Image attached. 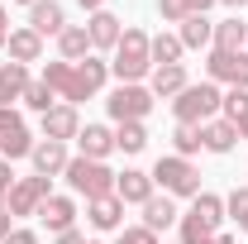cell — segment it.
Returning a JSON list of instances; mask_svg holds the SVG:
<instances>
[{
	"instance_id": "1",
	"label": "cell",
	"mask_w": 248,
	"mask_h": 244,
	"mask_svg": "<svg viewBox=\"0 0 248 244\" xmlns=\"http://www.w3.org/2000/svg\"><path fill=\"white\" fill-rule=\"evenodd\" d=\"M148 43H153V34L124 24L120 43H115V53H110V72L120 77V87H134V82H143V77L153 72V53H148Z\"/></svg>"
},
{
	"instance_id": "2",
	"label": "cell",
	"mask_w": 248,
	"mask_h": 244,
	"mask_svg": "<svg viewBox=\"0 0 248 244\" xmlns=\"http://www.w3.org/2000/svg\"><path fill=\"white\" fill-rule=\"evenodd\" d=\"M219 105H224V91H219L215 82H191L172 101V115H177V124H205V120L219 115Z\"/></svg>"
},
{
	"instance_id": "3",
	"label": "cell",
	"mask_w": 248,
	"mask_h": 244,
	"mask_svg": "<svg viewBox=\"0 0 248 244\" xmlns=\"http://www.w3.org/2000/svg\"><path fill=\"white\" fill-rule=\"evenodd\" d=\"M153 187H162L167 196H201V168L191 158H177V153H162L153 163Z\"/></svg>"
},
{
	"instance_id": "4",
	"label": "cell",
	"mask_w": 248,
	"mask_h": 244,
	"mask_svg": "<svg viewBox=\"0 0 248 244\" xmlns=\"http://www.w3.org/2000/svg\"><path fill=\"white\" fill-rule=\"evenodd\" d=\"M62 177H67V187H72L77 196H86V201L110 196V192H115V173H110L105 163H95V158H81V153L62 168Z\"/></svg>"
},
{
	"instance_id": "5",
	"label": "cell",
	"mask_w": 248,
	"mask_h": 244,
	"mask_svg": "<svg viewBox=\"0 0 248 244\" xmlns=\"http://www.w3.org/2000/svg\"><path fill=\"white\" fill-rule=\"evenodd\" d=\"M148 110H153V91H148L143 82H134V87H115V91L105 96V115H110L115 124L148 120Z\"/></svg>"
},
{
	"instance_id": "6",
	"label": "cell",
	"mask_w": 248,
	"mask_h": 244,
	"mask_svg": "<svg viewBox=\"0 0 248 244\" xmlns=\"http://www.w3.org/2000/svg\"><path fill=\"white\" fill-rule=\"evenodd\" d=\"M33 144H38V139L29 134L24 115H19L15 105H5V110H0V158H5V163H15V158H29Z\"/></svg>"
},
{
	"instance_id": "7",
	"label": "cell",
	"mask_w": 248,
	"mask_h": 244,
	"mask_svg": "<svg viewBox=\"0 0 248 244\" xmlns=\"http://www.w3.org/2000/svg\"><path fill=\"white\" fill-rule=\"evenodd\" d=\"M53 196V177H19V182L10 187V196H5V206H10V215L19 220V215H38V206Z\"/></svg>"
},
{
	"instance_id": "8",
	"label": "cell",
	"mask_w": 248,
	"mask_h": 244,
	"mask_svg": "<svg viewBox=\"0 0 248 244\" xmlns=\"http://www.w3.org/2000/svg\"><path fill=\"white\" fill-rule=\"evenodd\" d=\"M205 82H224V87H244L248 91V48L244 53H224V48H210L205 58Z\"/></svg>"
},
{
	"instance_id": "9",
	"label": "cell",
	"mask_w": 248,
	"mask_h": 244,
	"mask_svg": "<svg viewBox=\"0 0 248 244\" xmlns=\"http://www.w3.org/2000/svg\"><path fill=\"white\" fill-rule=\"evenodd\" d=\"M38 129H43V139H58V144H72L77 134H81V115H77V105H67L58 101L48 115H38Z\"/></svg>"
},
{
	"instance_id": "10",
	"label": "cell",
	"mask_w": 248,
	"mask_h": 244,
	"mask_svg": "<svg viewBox=\"0 0 248 244\" xmlns=\"http://www.w3.org/2000/svg\"><path fill=\"white\" fill-rule=\"evenodd\" d=\"M29 163H33L38 177H62V168L72 163V153H67V144H58V139H38L33 153H29Z\"/></svg>"
},
{
	"instance_id": "11",
	"label": "cell",
	"mask_w": 248,
	"mask_h": 244,
	"mask_svg": "<svg viewBox=\"0 0 248 244\" xmlns=\"http://www.w3.org/2000/svg\"><path fill=\"white\" fill-rule=\"evenodd\" d=\"M38 220H43V230L48 235H62V230H77V201L72 196H48L43 206H38Z\"/></svg>"
},
{
	"instance_id": "12",
	"label": "cell",
	"mask_w": 248,
	"mask_h": 244,
	"mask_svg": "<svg viewBox=\"0 0 248 244\" xmlns=\"http://www.w3.org/2000/svg\"><path fill=\"white\" fill-rule=\"evenodd\" d=\"M86 34H91V53H115V43H120V15H110V10H95L91 19H86Z\"/></svg>"
},
{
	"instance_id": "13",
	"label": "cell",
	"mask_w": 248,
	"mask_h": 244,
	"mask_svg": "<svg viewBox=\"0 0 248 244\" xmlns=\"http://www.w3.org/2000/svg\"><path fill=\"white\" fill-rule=\"evenodd\" d=\"M115 196H120L124 206H143L153 196V177L143 168H124V173H115Z\"/></svg>"
},
{
	"instance_id": "14",
	"label": "cell",
	"mask_w": 248,
	"mask_h": 244,
	"mask_svg": "<svg viewBox=\"0 0 248 244\" xmlns=\"http://www.w3.org/2000/svg\"><path fill=\"white\" fill-rule=\"evenodd\" d=\"M186 87H191V77H186L182 62H177V67H153V72H148V91H153V101H177Z\"/></svg>"
},
{
	"instance_id": "15",
	"label": "cell",
	"mask_w": 248,
	"mask_h": 244,
	"mask_svg": "<svg viewBox=\"0 0 248 244\" xmlns=\"http://www.w3.org/2000/svg\"><path fill=\"white\" fill-rule=\"evenodd\" d=\"M105 77H110V58H100V53L81 58L77 62V101H91V96L105 87Z\"/></svg>"
},
{
	"instance_id": "16",
	"label": "cell",
	"mask_w": 248,
	"mask_h": 244,
	"mask_svg": "<svg viewBox=\"0 0 248 244\" xmlns=\"http://www.w3.org/2000/svg\"><path fill=\"white\" fill-rule=\"evenodd\" d=\"M86 220H91V230H115L120 235L124 230V201L110 192V196H95V201H86Z\"/></svg>"
},
{
	"instance_id": "17",
	"label": "cell",
	"mask_w": 248,
	"mask_h": 244,
	"mask_svg": "<svg viewBox=\"0 0 248 244\" xmlns=\"http://www.w3.org/2000/svg\"><path fill=\"white\" fill-rule=\"evenodd\" d=\"M77 149H81V158L105 163V158L115 153V129H110V124H81V134H77Z\"/></svg>"
},
{
	"instance_id": "18",
	"label": "cell",
	"mask_w": 248,
	"mask_h": 244,
	"mask_svg": "<svg viewBox=\"0 0 248 244\" xmlns=\"http://www.w3.org/2000/svg\"><path fill=\"white\" fill-rule=\"evenodd\" d=\"M38 82H48L53 87V96L58 101H67V105H77V62H43V77Z\"/></svg>"
},
{
	"instance_id": "19",
	"label": "cell",
	"mask_w": 248,
	"mask_h": 244,
	"mask_svg": "<svg viewBox=\"0 0 248 244\" xmlns=\"http://www.w3.org/2000/svg\"><path fill=\"white\" fill-rule=\"evenodd\" d=\"M29 29L38 34V38H58L62 29H67V10H62L58 0H38V5H29Z\"/></svg>"
},
{
	"instance_id": "20",
	"label": "cell",
	"mask_w": 248,
	"mask_h": 244,
	"mask_svg": "<svg viewBox=\"0 0 248 244\" xmlns=\"http://www.w3.org/2000/svg\"><path fill=\"white\" fill-rule=\"evenodd\" d=\"M201 144H205L210 153H234V149H239V124L224 120V115L205 120V124H201Z\"/></svg>"
},
{
	"instance_id": "21",
	"label": "cell",
	"mask_w": 248,
	"mask_h": 244,
	"mask_svg": "<svg viewBox=\"0 0 248 244\" xmlns=\"http://www.w3.org/2000/svg\"><path fill=\"white\" fill-rule=\"evenodd\" d=\"M139 211H143V225H148V230H167V225H177V220H182V211H177V196H167V192H162V196H148V201H143V206H139Z\"/></svg>"
},
{
	"instance_id": "22",
	"label": "cell",
	"mask_w": 248,
	"mask_h": 244,
	"mask_svg": "<svg viewBox=\"0 0 248 244\" xmlns=\"http://www.w3.org/2000/svg\"><path fill=\"white\" fill-rule=\"evenodd\" d=\"M5 48H10V62H43V38L24 24V29H10V38H5Z\"/></svg>"
},
{
	"instance_id": "23",
	"label": "cell",
	"mask_w": 248,
	"mask_h": 244,
	"mask_svg": "<svg viewBox=\"0 0 248 244\" xmlns=\"http://www.w3.org/2000/svg\"><path fill=\"white\" fill-rule=\"evenodd\" d=\"M29 67L24 62H0V110L5 105H15L19 96H24V87H29Z\"/></svg>"
},
{
	"instance_id": "24",
	"label": "cell",
	"mask_w": 248,
	"mask_h": 244,
	"mask_svg": "<svg viewBox=\"0 0 248 244\" xmlns=\"http://www.w3.org/2000/svg\"><path fill=\"white\" fill-rule=\"evenodd\" d=\"M58 53H62V62L91 58V34H86V24H67V29L58 34Z\"/></svg>"
},
{
	"instance_id": "25",
	"label": "cell",
	"mask_w": 248,
	"mask_h": 244,
	"mask_svg": "<svg viewBox=\"0 0 248 244\" xmlns=\"http://www.w3.org/2000/svg\"><path fill=\"white\" fill-rule=\"evenodd\" d=\"M177 38H182V48H210L215 43V19L210 15H191V19H182Z\"/></svg>"
},
{
	"instance_id": "26",
	"label": "cell",
	"mask_w": 248,
	"mask_h": 244,
	"mask_svg": "<svg viewBox=\"0 0 248 244\" xmlns=\"http://www.w3.org/2000/svg\"><path fill=\"white\" fill-rule=\"evenodd\" d=\"M210 48H224V53H244L248 48V24L239 15H229V19H219L215 24V43Z\"/></svg>"
},
{
	"instance_id": "27",
	"label": "cell",
	"mask_w": 248,
	"mask_h": 244,
	"mask_svg": "<svg viewBox=\"0 0 248 244\" xmlns=\"http://www.w3.org/2000/svg\"><path fill=\"white\" fill-rule=\"evenodd\" d=\"M115 149H120V153H143V149H148V124H143V120L115 124Z\"/></svg>"
},
{
	"instance_id": "28",
	"label": "cell",
	"mask_w": 248,
	"mask_h": 244,
	"mask_svg": "<svg viewBox=\"0 0 248 244\" xmlns=\"http://www.w3.org/2000/svg\"><path fill=\"white\" fill-rule=\"evenodd\" d=\"M148 53H153V67H177L186 48H182V38H177V34H153Z\"/></svg>"
},
{
	"instance_id": "29",
	"label": "cell",
	"mask_w": 248,
	"mask_h": 244,
	"mask_svg": "<svg viewBox=\"0 0 248 244\" xmlns=\"http://www.w3.org/2000/svg\"><path fill=\"white\" fill-rule=\"evenodd\" d=\"M191 215H201L210 230H219V220H224V196H215V192H201V196H191Z\"/></svg>"
},
{
	"instance_id": "30",
	"label": "cell",
	"mask_w": 248,
	"mask_h": 244,
	"mask_svg": "<svg viewBox=\"0 0 248 244\" xmlns=\"http://www.w3.org/2000/svg\"><path fill=\"white\" fill-rule=\"evenodd\" d=\"M201 149H205V144H201V124H177V129H172V153H177V158H196Z\"/></svg>"
},
{
	"instance_id": "31",
	"label": "cell",
	"mask_w": 248,
	"mask_h": 244,
	"mask_svg": "<svg viewBox=\"0 0 248 244\" xmlns=\"http://www.w3.org/2000/svg\"><path fill=\"white\" fill-rule=\"evenodd\" d=\"M177 230H182V240H177V244H210V240H215V230H210L201 215H191V211L177 220Z\"/></svg>"
},
{
	"instance_id": "32",
	"label": "cell",
	"mask_w": 248,
	"mask_h": 244,
	"mask_svg": "<svg viewBox=\"0 0 248 244\" xmlns=\"http://www.w3.org/2000/svg\"><path fill=\"white\" fill-rule=\"evenodd\" d=\"M19 101H24L29 110H38V115H48V110L58 105V96H53V87H48V82H29V87H24V96H19Z\"/></svg>"
},
{
	"instance_id": "33",
	"label": "cell",
	"mask_w": 248,
	"mask_h": 244,
	"mask_svg": "<svg viewBox=\"0 0 248 244\" xmlns=\"http://www.w3.org/2000/svg\"><path fill=\"white\" fill-rule=\"evenodd\" d=\"M224 215H229V220L248 235V187H234V192L224 196Z\"/></svg>"
},
{
	"instance_id": "34",
	"label": "cell",
	"mask_w": 248,
	"mask_h": 244,
	"mask_svg": "<svg viewBox=\"0 0 248 244\" xmlns=\"http://www.w3.org/2000/svg\"><path fill=\"white\" fill-rule=\"evenodd\" d=\"M219 115H224V120H244V115H248V91H244V87H229V91H224Z\"/></svg>"
},
{
	"instance_id": "35",
	"label": "cell",
	"mask_w": 248,
	"mask_h": 244,
	"mask_svg": "<svg viewBox=\"0 0 248 244\" xmlns=\"http://www.w3.org/2000/svg\"><path fill=\"white\" fill-rule=\"evenodd\" d=\"M157 15H162L167 24H182V19H191V5H186V0H157Z\"/></svg>"
},
{
	"instance_id": "36",
	"label": "cell",
	"mask_w": 248,
	"mask_h": 244,
	"mask_svg": "<svg viewBox=\"0 0 248 244\" xmlns=\"http://www.w3.org/2000/svg\"><path fill=\"white\" fill-rule=\"evenodd\" d=\"M115 244H157V235L148 230V225H124Z\"/></svg>"
},
{
	"instance_id": "37",
	"label": "cell",
	"mask_w": 248,
	"mask_h": 244,
	"mask_svg": "<svg viewBox=\"0 0 248 244\" xmlns=\"http://www.w3.org/2000/svg\"><path fill=\"white\" fill-rule=\"evenodd\" d=\"M0 244H38V230H29V225H15V230H10Z\"/></svg>"
},
{
	"instance_id": "38",
	"label": "cell",
	"mask_w": 248,
	"mask_h": 244,
	"mask_svg": "<svg viewBox=\"0 0 248 244\" xmlns=\"http://www.w3.org/2000/svg\"><path fill=\"white\" fill-rule=\"evenodd\" d=\"M15 182H19V177H15V168H10V163L0 158V201L10 196V187H15Z\"/></svg>"
},
{
	"instance_id": "39",
	"label": "cell",
	"mask_w": 248,
	"mask_h": 244,
	"mask_svg": "<svg viewBox=\"0 0 248 244\" xmlns=\"http://www.w3.org/2000/svg\"><path fill=\"white\" fill-rule=\"evenodd\" d=\"M10 230H15V215H10V206H5V201H0V240H5Z\"/></svg>"
},
{
	"instance_id": "40",
	"label": "cell",
	"mask_w": 248,
	"mask_h": 244,
	"mask_svg": "<svg viewBox=\"0 0 248 244\" xmlns=\"http://www.w3.org/2000/svg\"><path fill=\"white\" fill-rule=\"evenodd\" d=\"M186 5H191V15H210L219 0H186Z\"/></svg>"
},
{
	"instance_id": "41",
	"label": "cell",
	"mask_w": 248,
	"mask_h": 244,
	"mask_svg": "<svg viewBox=\"0 0 248 244\" xmlns=\"http://www.w3.org/2000/svg\"><path fill=\"white\" fill-rule=\"evenodd\" d=\"M58 244H86V235H81V230H62Z\"/></svg>"
},
{
	"instance_id": "42",
	"label": "cell",
	"mask_w": 248,
	"mask_h": 244,
	"mask_svg": "<svg viewBox=\"0 0 248 244\" xmlns=\"http://www.w3.org/2000/svg\"><path fill=\"white\" fill-rule=\"evenodd\" d=\"M5 38H10V15H5V5H0V48H5Z\"/></svg>"
},
{
	"instance_id": "43",
	"label": "cell",
	"mask_w": 248,
	"mask_h": 244,
	"mask_svg": "<svg viewBox=\"0 0 248 244\" xmlns=\"http://www.w3.org/2000/svg\"><path fill=\"white\" fill-rule=\"evenodd\" d=\"M219 5H229L234 15H244V10H248V0H219Z\"/></svg>"
},
{
	"instance_id": "44",
	"label": "cell",
	"mask_w": 248,
	"mask_h": 244,
	"mask_svg": "<svg viewBox=\"0 0 248 244\" xmlns=\"http://www.w3.org/2000/svg\"><path fill=\"white\" fill-rule=\"evenodd\" d=\"M234 124H239V144H248V115H244V120H234Z\"/></svg>"
},
{
	"instance_id": "45",
	"label": "cell",
	"mask_w": 248,
	"mask_h": 244,
	"mask_svg": "<svg viewBox=\"0 0 248 244\" xmlns=\"http://www.w3.org/2000/svg\"><path fill=\"white\" fill-rule=\"evenodd\" d=\"M81 10H91V15H95V10H105V0H81Z\"/></svg>"
},
{
	"instance_id": "46",
	"label": "cell",
	"mask_w": 248,
	"mask_h": 244,
	"mask_svg": "<svg viewBox=\"0 0 248 244\" xmlns=\"http://www.w3.org/2000/svg\"><path fill=\"white\" fill-rule=\"evenodd\" d=\"M210 244H234V235H224V230H215V240Z\"/></svg>"
},
{
	"instance_id": "47",
	"label": "cell",
	"mask_w": 248,
	"mask_h": 244,
	"mask_svg": "<svg viewBox=\"0 0 248 244\" xmlns=\"http://www.w3.org/2000/svg\"><path fill=\"white\" fill-rule=\"evenodd\" d=\"M10 5H38V0H10Z\"/></svg>"
},
{
	"instance_id": "48",
	"label": "cell",
	"mask_w": 248,
	"mask_h": 244,
	"mask_svg": "<svg viewBox=\"0 0 248 244\" xmlns=\"http://www.w3.org/2000/svg\"><path fill=\"white\" fill-rule=\"evenodd\" d=\"M86 244H100V240H86Z\"/></svg>"
}]
</instances>
